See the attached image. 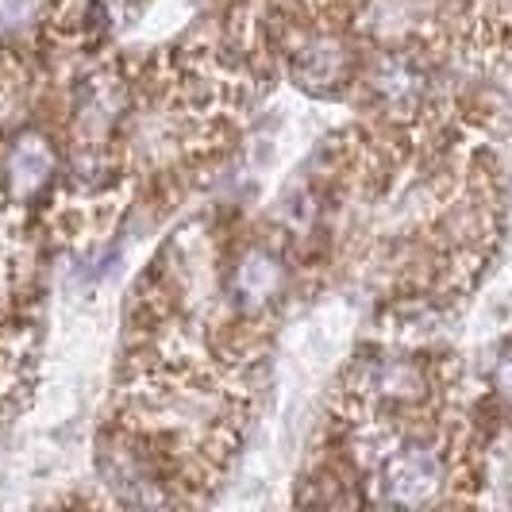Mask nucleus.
Segmentation results:
<instances>
[{
	"mask_svg": "<svg viewBox=\"0 0 512 512\" xmlns=\"http://www.w3.org/2000/svg\"><path fill=\"white\" fill-rule=\"evenodd\" d=\"M362 397L370 405H385V409H412L428 397L432 389V374L420 359L409 355H378L362 366L359 374Z\"/></svg>",
	"mask_w": 512,
	"mask_h": 512,
	"instance_id": "nucleus-4",
	"label": "nucleus"
},
{
	"mask_svg": "<svg viewBox=\"0 0 512 512\" xmlns=\"http://www.w3.org/2000/svg\"><path fill=\"white\" fill-rule=\"evenodd\" d=\"M54 174H58V158H54V147L39 131L20 135L4 154V185L20 201H31L35 193H43L54 181Z\"/></svg>",
	"mask_w": 512,
	"mask_h": 512,
	"instance_id": "nucleus-5",
	"label": "nucleus"
},
{
	"mask_svg": "<svg viewBox=\"0 0 512 512\" xmlns=\"http://www.w3.org/2000/svg\"><path fill=\"white\" fill-rule=\"evenodd\" d=\"M285 62H289V74L297 85H305V89H343L355 70H359V62H355V51H351V43L339 35V31H301L297 39H293V47L285 54Z\"/></svg>",
	"mask_w": 512,
	"mask_h": 512,
	"instance_id": "nucleus-3",
	"label": "nucleus"
},
{
	"mask_svg": "<svg viewBox=\"0 0 512 512\" xmlns=\"http://www.w3.org/2000/svg\"><path fill=\"white\" fill-rule=\"evenodd\" d=\"M493 385H497V393L512 405V351L497 362V370H493Z\"/></svg>",
	"mask_w": 512,
	"mask_h": 512,
	"instance_id": "nucleus-6",
	"label": "nucleus"
},
{
	"mask_svg": "<svg viewBox=\"0 0 512 512\" xmlns=\"http://www.w3.org/2000/svg\"><path fill=\"white\" fill-rule=\"evenodd\" d=\"M447 482V459L428 439H405L385 455L378 470V501L389 512H420Z\"/></svg>",
	"mask_w": 512,
	"mask_h": 512,
	"instance_id": "nucleus-1",
	"label": "nucleus"
},
{
	"mask_svg": "<svg viewBox=\"0 0 512 512\" xmlns=\"http://www.w3.org/2000/svg\"><path fill=\"white\" fill-rule=\"evenodd\" d=\"M285 285H289L285 258L266 243H251L231 262L228 278H224V297L239 316H258L282 301Z\"/></svg>",
	"mask_w": 512,
	"mask_h": 512,
	"instance_id": "nucleus-2",
	"label": "nucleus"
}]
</instances>
